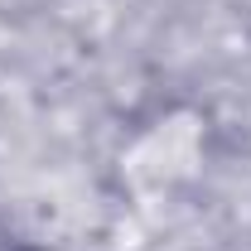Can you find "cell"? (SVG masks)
Wrapping results in <instances>:
<instances>
[{"mask_svg": "<svg viewBox=\"0 0 251 251\" xmlns=\"http://www.w3.org/2000/svg\"><path fill=\"white\" fill-rule=\"evenodd\" d=\"M0 251H39L34 242H25V232L15 227V222L0 213Z\"/></svg>", "mask_w": 251, "mask_h": 251, "instance_id": "6da1fadb", "label": "cell"}]
</instances>
